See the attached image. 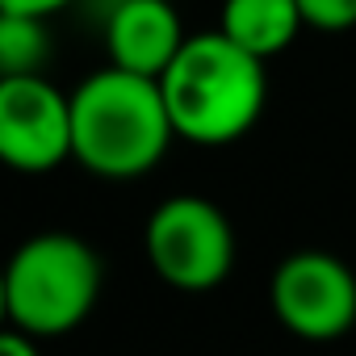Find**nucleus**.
<instances>
[{"mask_svg": "<svg viewBox=\"0 0 356 356\" xmlns=\"http://www.w3.org/2000/svg\"><path fill=\"white\" fill-rule=\"evenodd\" d=\"M268 63L248 55L222 30L189 34L181 55L159 76L176 138L227 147L243 138L268 105Z\"/></svg>", "mask_w": 356, "mask_h": 356, "instance_id": "f257e3e1", "label": "nucleus"}, {"mask_svg": "<svg viewBox=\"0 0 356 356\" xmlns=\"http://www.w3.org/2000/svg\"><path fill=\"white\" fill-rule=\"evenodd\" d=\"M76 163L105 181H134L159 168L176 130L159 80L101 67L72 88Z\"/></svg>", "mask_w": 356, "mask_h": 356, "instance_id": "f03ea898", "label": "nucleus"}, {"mask_svg": "<svg viewBox=\"0 0 356 356\" xmlns=\"http://www.w3.org/2000/svg\"><path fill=\"white\" fill-rule=\"evenodd\" d=\"M105 264L97 248L67 231L30 235L5 268V318L34 339H59L76 331L101 302Z\"/></svg>", "mask_w": 356, "mask_h": 356, "instance_id": "7ed1b4c3", "label": "nucleus"}, {"mask_svg": "<svg viewBox=\"0 0 356 356\" xmlns=\"http://www.w3.org/2000/svg\"><path fill=\"white\" fill-rule=\"evenodd\" d=\"M147 264L168 289L210 293L235 268V227L231 218L193 193L168 197L151 210L143 231Z\"/></svg>", "mask_w": 356, "mask_h": 356, "instance_id": "20e7f679", "label": "nucleus"}, {"mask_svg": "<svg viewBox=\"0 0 356 356\" xmlns=\"http://www.w3.org/2000/svg\"><path fill=\"white\" fill-rule=\"evenodd\" d=\"M268 302L289 335L327 343L348 335L356 323V273L335 252L302 248L277 264L268 281Z\"/></svg>", "mask_w": 356, "mask_h": 356, "instance_id": "39448f33", "label": "nucleus"}, {"mask_svg": "<svg viewBox=\"0 0 356 356\" xmlns=\"http://www.w3.org/2000/svg\"><path fill=\"white\" fill-rule=\"evenodd\" d=\"M0 159L26 176L76 159L72 92L47 76H0Z\"/></svg>", "mask_w": 356, "mask_h": 356, "instance_id": "423d86ee", "label": "nucleus"}, {"mask_svg": "<svg viewBox=\"0 0 356 356\" xmlns=\"http://www.w3.org/2000/svg\"><path fill=\"white\" fill-rule=\"evenodd\" d=\"M189 42L172 0H118L105 17L109 63L134 76L159 80Z\"/></svg>", "mask_w": 356, "mask_h": 356, "instance_id": "0eeeda50", "label": "nucleus"}, {"mask_svg": "<svg viewBox=\"0 0 356 356\" xmlns=\"http://www.w3.org/2000/svg\"><path fill=\"white\" fill-rule=\"evenodd\" d=\"M218 30L256 59H277L306 30L298 0H222Z\"/></svg>", "mask_w": 356, "mask_h": 356, "instance_id": "6e6552de", "label": "nucleus"}, {"mask_svg": "<svg viewBox=\"0 0 356 356\" xmlns=\"http://www.w3.org/2000/svg\"><path fill=\"white\" fill-rule=\"evenodd\" d=\"M51 59V34L42 17L0 13V76H42Z\"/></svg>", "mask_w": 356, "mask_h": 356, "instance_id": "1a4fd4ad", "label": "nucleus"}, {"mask_svg": "<svg viewBox=\"0 0 356 356\" xmlns=\"http://www.w3.org/2000/svg\"><path fill=\"white\" fill-rule=\"evenodd\" d=\"M306 30L318 34H348L356 30V0H298Z\"/></svg>", "mask_w": 356, "mask_h": 356, "instance_id": "9d476101", "label": "nucleus"}, {"mask_svg": "<svg viewBox=\"0 0 356 356\" xmlns=\"http://www.w3.org/2000/svg\"><path fill=\"white\" fill-rule=\"evenodd\" d=\"M67 5H76V0H0V13H22V17H55L63 13Z\"/></svg>", "mask_w": 356, "mask_h": 356, "instance_id": "9b49d317", "label": "nucleus"}, {"mask_svg": "<svg viewBox=\"0 0 356 356\" xmlns=\"http://www.w3.org/2000/svg\"><path fill=\"white\" fill-rule=\"evenodd\" d=\"M42 339H34V335H26V331H5V339H0V356H42V348H38Z\"/></svg>", "mask_w": 356, "mask_h": 356, "instance_id": "f8f14e48", "label": "nucleus"}]
</instances>
